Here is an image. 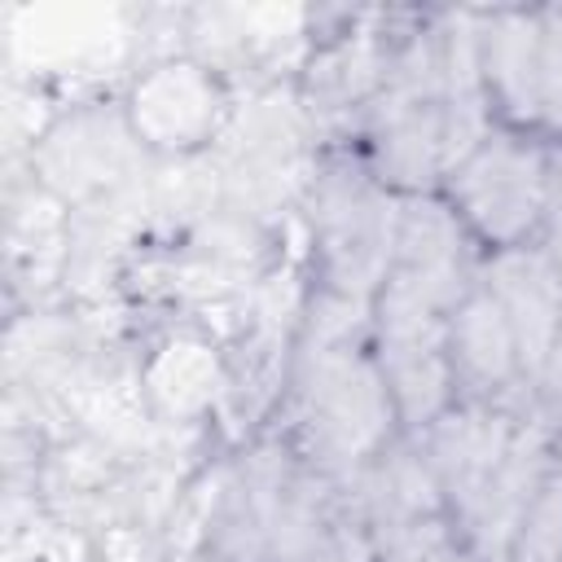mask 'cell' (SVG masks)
I'll return each mask as SVG.
<instances>
[{"mask_svg":"<svg viewBox=\"0 0 562 562\" xmlns=\"http://www.w3.org/2000/svg\"><path fill=\"white\" fill-rule=\"evenodd\" d=\"M303 110L272 88L246 101L220 136V180L237 215H272L303 184Z\"/></svg>","mask_w":562,"mask_h":562,"instance_id":"cell-1","label":"cell"},{"mask_svg":"<svg viewBox=\"0 0 562 562\" xmlns=\"http://www.w3.org/2000/svg\"><path fill=\"white\" fill-rule=\"evenodd\" d=\"M303 422L312 452L342 470L386 430V395L351 347H312L303 364Z\"/></svg>","mask_w":562,"mask_h":562,"instance_id":"cell-2","label":"cell"},{"mask_svg":"<svg viewBox=\"0 0 562 562\" xmlns=\"http://www.w3.org/2000/svg\"><path fill=\"white\" fill-rule=\"evenodd\" d=\"M312 220L325 241L329 277L338 281L342 294L364 299V290L386 272V259L395 255V206L369 189L356 171L334 167L321 176L316 198H312Z\"/></svg>","mask_w":562,"mask_h":562,"instance_id":"cell-3","label":"cell"},{"mask_svg":"<svg viewBox=\"0 0 562 562\" xmlns=\"http://www.w3.org/2000/svg\"><path fill=\"white\" fill-rule=\"evenodd\" d=\"M35 167L53 193L83 202L140 171V158L114 110H79L44 136V145L35 149Z\"/></svg>","mask_w":562,"mask_h":562,"instance_id":"cell-4","label":"cell"},{"mask_svg":"<svg viewBox=\"0 0 562 562\" xmlns=\"http://www.w3.org/2000/svg\"><path fill=\"white\" fill-rule=\"evenodd\" d=\"M457 198L492 237H518L544 202V167L514 140H492L457 171Z\"/></svg>","mask_w":562,"mask_h":562,"instance_id":"cell-5","label":"cell"},{"mask_svg":"<svg viewBox=\"0 0 562 562\" xmlns=\"http://www.w3.org/2000/svg\"><path fill=\"white\" fill-rule=\"evenodd\" d=\"M439 307L386 285L382 299V342H386V369L391 386L400 395V408L408 422H426L439 413L448 395V369L439 356Z\"/></svg>","mask_w":562,"mask_h":562,"instance_id":"cell-6","label":"cell"},{"mask_svg":"<svg viewBox=\"0 0 562 562\" xmlns=\"http://www.w3.org/2000/svg\"><path fill=\"white\" fill-rule=\"evenodd\" d=\"M360 501L382 536V549L404 558V562H422L430 553H439V527L430 522L435 514V483L426 474V465L413 452H395L386 457L360 487Z\"/></svg>","mask_w":562,"mask_h":562,"instance_id":"cell-7","label":"cell"},{"mask_svg":"<svg viewBox=\"0 0 562 562\" xmlns=\"http://www.w3.org/2000/svg\"><path fill=\"white\" fill-rule=\"evenodd\" d=\"M127 31L114 9H18L9 13V57L31 66H101L119 53Z\"/></svg>","mask_w":562,"mask_h":562,"instance_id":"cell-8","label":"cell"},{"mask_svg":"<svg viewBox=\"0 0 562 562\" xmlns=\"http://www.w3.org/2000/svg\"><path fill=\"white\" fill-rule=\"evenodd\" d=\"M487 281H492V299L501 303V312L509 321L522 364L527 369L544 364L549 347L558 338V321H562V281H558L553 263L531 250H509L492 263Z\"/></svg>","mask_w":562,"mask_h":562,"instance_id":"cell-9","label":"cell"},{"mask_svg":"<svg viewBox=\"0 0 562 562\" xmlns=\"http://www.w3.org/2000/svg\"><path fill=\"white\" fill-rule=\"evenodd\" d=\"M395 255H400V268H395L391 285L426 299L430 307H443L457 299V290H461V233L443 206H435V202L404 206L400 233H395Z\"/></svg>","mask_w":562,"mask_h":562,"instance_id":"cell-10","label":"cell"},{"mask_svg":"<svg viewBox=\"0 0 562 562\" xmlns=\"http://www.w3.org/2000/svg\"><path fill=\"white\" fill-rule=\"evenodd\" d=\"M285 487H290V474L277 452H255L224 483L215 505V536L224 553H233L237 562H263V553L272 549V522Z\"/></svg>","mask_w":562,"mask_h":562,"instance_id":"cell-11","label":"cell"},{"mask_svg":"<svg viewBox=\"0 0 562 562\" xmlns=\"http://www.w3.org/2000/svg\"><path fill=\"white\" fill-rule=\"evenodd\" d=\"M132 119L158 145H193L215 123V88L198 66H158L136 83Z\"/></svg>","mask_w":562,"mask_h":562,"instance_id":"cell-12","label":"cell"},{"mask_svg":"<svg viewBox=\"0 0 562 562\" xmlns=\"http://www.w3.org/2000/svg\"><path fill=\"white\" fill-rule=\"evenodd\" d=\"M540 465H544V439L531 426L518 439H509L496 474L487 479V487L479 492V501L465 509L470 522H474L479 549L487 558H501V549L509 544V536L522 527V518L531 509V496H536V483H540Z\"/></svg>","mask_w":562,"mask_h":562,"instance_id":"cell-13","label":"cell"},{"mask_svg":"<svg viewBox=\"0 0 562 562\" xmlns=\"http://www.w3.org/2000/svg\"><path fill=\"white\" fill-rule=\"evenodd\" d=\"M378 158L404 184L430 180L448 162V105L386 92L378 105Z\"/></svg>","mask_w":562,"mask_h":562,"instance_id":"cell-14","label":"cell"},{"mask_svg":"<svg viewBox=\"0 0 562 562\" xmlns=\"http://www.w3.org/2000/svg\"><path fill=\"white\" fill-rule=\"evenodd\" d=\"M272 553L281 562H364V544L356 527H342L329 514V501L316 483L290 479L277 522H272Z\"/></svg>","mask_w":562,"mask_h":562,"instance_id":"cell-15","label":"cell"},{"mask_svg":"<svg viewBox=\"0 0 562 562\" xmlns=\"http://www.w3.org/2000/svg\"><path fill=\"white\" fill-rule=\"evenodd\" d=\"M505 448H509V430L501 417H487V413H457L439 422L430 439L435 470L465 509L479 501V492L496 474Z\"/></svg>","mask_w":562,"mask_h":562,"instance_id":"cell-16","label":"cell"},{"mask_svg":"<svg viewBox=\"0 0 562 562\" xmlns=\"http://www.w3.org/2000/svg\"><path fill=\"white\" fill-rule=\"evenodd\" d=\"M487 70L514 114L540 110V18L501 13L483 31Z\"/></svg>","mask_w":562,"mask_h":562,"instance_id":"cell-17","label":"cell"},{"mask_svg":"<svg viewBox=\"0 0 562 562\" xmlns=\"http://www.w3.org/2000/svg\"><path fill=\"white\" fill-rule=\"evenodd\" d=\"M145 391L154 400V408L171 422H189L198 417L215 391H220V364L211 356V347L193 342V338H180V342H167L158 351V360L149 364L145 373Z\"/></svg>","mask_w":562,"mask_h":562,"instance_id":"cell-18","label":"cell"},{"mask_svg":"<svg viewBox=\"0 0 562 562\" xmlns=\"http://www.w3.org/2000/svg\"><path fill=\"white\" fill-rule=\"evenodd\" d=\"M457 356H461V364L470 369L474 382H483V386L509 382L518 347H514L509 321H505V312L492 294H474L457 312Z\"/></svg>","mask_w":562,"mask_h":562,"instance_id":"cell-19","label":"cell"},{"mask_svg":"<svg viewBox=\"0 0 562 562\" xmlns=\"http://www.w3.org/2000/svg\"><path fill=\"white\" fill-rule=\"evenodd\" d=\"M224 180L220 167L211 162H171L149 176V215L167 224H189V220H211V206L220 198Z\"/></svg>","mask_w":562,"mask_h":562,"instance_id":"cell-20","label":"cell"},{"mask_svg":"<svg viewBox=\"0 0 562 562\" xmlns=\"http://www.w3.org/2000/svg\"><path fill=\"white\" fill-rule=\"evenodd\" d=\"M378 79H382V53L369 35H360V40H347L316 61L312 101H316V110H342V105L360 101Z\"/></svg>","mask_w":562,"mask_h":562,"instance_id":"cell-21","label":"cell"},{"mask_svg":"<svg viewBox=\"0 0 562 562\" xmlns=\"http://www.w3.org/2000/svg\"><path fill=\"white\" fill-rule=\"evenodd\" d=\"M189 40L211 61H241V57H250V4L198 9L193 22H189Z\"/></svg>","mask_w":562,"mask_h":562,"instance_id":"cell-22","label":"cell"},{"mask_svg":"<svg viewBox=\"0 0 562 562\" xmlns=\"http://www.w3.org/2000/svg\"><path fill=\"white\" fill-rule=\"evenodd\" d=\"M518 562H562V483L531 501L518 536Z\"/></svg>","mask_w":562,"mask_h":562,"instance_id":"cell-23","label":"cell"},{"mask_svg":"<svg viewBox=\"0 0 562 562\" xmlns=\"http://www.w3.org/2000/svg\"><path fill=\"white\" fill-rule=\"evenodd\" d=\"M364 321V299L356 294H329L316 303V316H312V347H347L356 338Z\"/></svg>","mask_w":562,"mask_h":562,"instance_id":"cell-24","label":"cell"},{"mask_svg":"<svg viewBox=\"0 0 562 562\" xmlns=\"http://www.w3.org/2000/svg\"><path fill=\"white\" fill-rule=\"evenodd\" d=\"M540 110L562 123V9L540 18Z\"/></svg>","mask_w":562,"mask_h":562,"instance_id":"cell-25","label":"cell"},{"mask_svg":"<svg viewBox=\"0 0 562 562\" xmlns=\"http://www.w3.org/2000/svg\"><path fill=\"white\" fill-rule=\"evenodd\" d=\"M553 255L562 263V158H558V176H553Z\"/></svg>","mask_w":562,"mask_h":562,"instance_id":"cell-26","label":"cell"},{"mask_svg":"<svg viewBox=\"0 0 562 562\" xmlns=\"http://www.w3.org/2000/svg\"><path fill=\"white\" fill-rule=\"evenodd\" d=\"M549 386H553V395H562V325H558V338L549 347Z\"/></svg>","mask_w":562,"mask_h":562,"instance_id":"cell-27","label":"cell"},{"mask_svg":"<svg viewBox=\"0 0 562 562\" xmlns=\"http://www.w3.org/2000/svg\"><path fill=\"white\" fill-rule=\"evenodd\" d=\"M422 562H457V558H443V553H430V558H422Z\"/></svg>","mask_w":562,"mask_h":562,"instance_id":"cell-28","label":"cell"}]
</instances>
